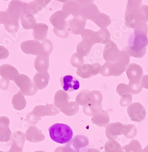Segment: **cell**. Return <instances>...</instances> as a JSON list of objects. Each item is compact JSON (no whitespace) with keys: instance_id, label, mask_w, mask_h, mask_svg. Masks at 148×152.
I'll return each mask as SVG.
<instances>
[{"instance_id":"cell-1","label":"cell","mask_w":148,"mask_h":152,"mask_svg":"<svg viewBox=\"0 0 148 152\" xmlns=\"http://www.w3.org/2000/svg\"><path fill=\"white\" fill-rule=\"evenodd\" d=\"M48 130L51 139L59 144H67L73 138L71 128L65 124L56 123L49 126Z\"/></svg>"},{"instance_id":"cell-2","label":"cell","mask_w":148,"mask_h":152,"mask_svg":"<svg viewBox=\"0 0 148 152\" xmlns=\"http://www.w3.org/2000/svg\"><path fill=\"white\" fill-rule=\"evenodd\" d=\"M68 95L62 91H58L54 96L55 105L59 108L64 115L70 116L76 115L78 111V108H78V107L75 102L68 103Z\"/></svg>"},{"instance_id":"cell-3","label":"cell","mask_w":148,"mask_h":152,"mask_svg":"<svg viewBox=\"0 0 148 152\" xmlns=\"http://www.w3.org/2000/svg\"><path fill=\"white\" fill-rule=\"evenodd\" d=\"M89 144V140L86 136L78 135L67 143L66 147L69 152H79L81 149L87 147Z\"/></svg>"},{"instance_id":"cell-4","label":"cell","mask_w":148,"mask_h":152,"mask_svg":"<svg viewBox=\"0 0 148 152\" xmlns=\"http://www.w3.org/2000/svg\"><path fill=\"white\" fill-rule=\"evenodd\" d=\"M59 111L53 105L47 104L46 106L35 107L30 115L39 121L40 117L44 116H54L57 115Z\"/></svg>"},{"instance_id":"cell-5","label":"cell","mask_w":148,"mask_h":152,"mask_svg":"<svg viewBox=\"0 0 148 152\" xmlns=\"http://www.w3.org/2000/svg\"><path fill=\"white\" fill-rule=\"evenodd\" d=\"M60 83L64 90L67 92L76 91L80 88V82L79 80L71 75L63 76L60 79Z\"/></svg>"},{"instance_id":"cell-6","label":"cell","mask_w":148,"mask_h":152,"mask_svg":"<svg viewBox=\"0 0 148 152\" xmlns=\"http://www.w3.org/2000/svg\"><path fill=\"white\" fill-rule=\"evenodd\" d=\"M12 146L8 152H23V147L25 141V134L22 132H15L12 137Z\"/></svg>"},{"instance_id":"cell-7","label":"cell","mask_w":148,"mask_h":152,"mask_svg":"<svg viewBox=\"0 0 148 152\" xmlns=\"http://www.w3.org/2000/svg\"><path fill=\"white\" fill-rule=\"evenodd\" d=\"M9 125V119L7 117H0V141L6 142L9 140L12 133Z\"/></svg>"},{"instance_id":"cell-8","label":"cell","mask_w":148,"mask_h":152,"mask_svg":"<svg viewBox=\"0 0 148 152\" xmlns=\"http://www.w3.org/2000/svg\"><path fill=\"white\" fill-rule=\"evenodd\" d=\"M26 138L29 142H39L44 140L45 136L37 126H31L27 130Z\"/></svg>"},{"instance_id":"cell-9","label":"cell","mask_w":148,"mask_h":152,"mask_svg":"<svg viewBox=\"0 0 148 152\" xmlns=\"http://www.w3.org/2000/svg\"><path fill=\"white\" fill-rule=\"evenodd\" d=\"M109 121V117L107 113L103 111V113H96L93 116L92 122L94 124H96L98 126H104Z\"/></svg>"},{"instance_id":"cell-10","label":"cell","mask_w":148,"mask_h":152,"mask_svg":"<svg viewBox=\"0 0 148 152\" xmlns=\"http://www.w3.org/2000/svg\"><path fill=\"white\" fill-rule=\"evenodd\" d=\"M12 102L14 108L17 110H23L26 105V101L25 99L23 96L20 94V93L13 97Z\"/></svg>"},{"instance_id":"cell-11","label":"cell","mask_w":148,"mask_h":152,"mask_svg":"<svg viewBox=\"0 0 148 152\" xmlns=\"http://www.w3.org/2000/svg\"><path fill=\"white\" fill-rule=\"evenodd\" d=\"M0 152H4V151H1V150H0Z\"/></svg>"}]
</instances>
